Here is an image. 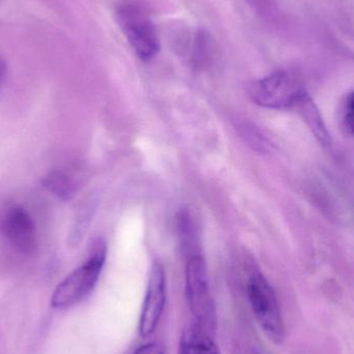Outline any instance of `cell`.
Returning a JSON list of instances; mask_svg holds the SVG:
<instances>
[{
    "label": "cell",
    "instance_id": "30bf717a",
    "mask_svg": "<svg viewBox=\"0 0 354 354\" xmlns=\"http://www.w3.org/2000/svg\"><path fill=\"white\" fill-rule=\"evenodd\" d=\"M44 187L62 200H69L73 197L75 185L72 179L62 171H52L44 178Z\"/></svg>",
    "mask_w": 354,
    "mask_h": 354
},
{
    "label": "cell",
    "instance_id": "ba28073f",
    "mask_svg": "<svg viewBox=\"0 0 354 354\" xmlns=\"http://www.w3.org/2000/svg\"><path fill=\"white\" fill-rule=\"evenodd\" d=\"M179 354H222L211 334L197 324L185 330L181 339Z\"/></svg>",
    "mask_w": 354,
    "mask_h": 354
},
{
    "label": "cell",
    "instance_id": "6da1fadb",
    "mask_svg": "<svg viewBox=\"0 0 354 354\" xmlns=\"http://www.w3.org/2000/svg\"><path fill=\"white\" fill-rule=\"evenodd\" d=\"M116 21L137 57L148 62L160 51V39L147 8L139 0H123L116 10Z\"/></svg>",
    "mask_w": 354,
    "mask_h": 354
},
{
    "label": "cell",
    "instance_id": "8992f818",
    "mask_svg": "<svg viewBox=\"0 0 354 354\" xmlns=\"http://www.w3.org/2000/svg\"><path fill=\"white\" fill-rule=\"evenodd\" d=\"M0 232L19 253L30 254L37 248L35 222L21 206H10L1 212Z\"/></svg>",
    "mask_w": 354,
    "mask_h": 354
},
{
    "label": "cell",
    "instance_id": "52a82bcc",
    "mask_svg": "<svg viewBox=\"0 0 354 354\" xmlns=\"http://www.w3.org/2000/svg\"><path fill=\"white\" fill-rule=\"evenodd\" d=\"M166 301V280L164 268L154 262L139 319V334L143 338L151 336L161 319Z\"/></svg>",
    "mask_w": 354,
    "mask_h": 354
},
{
    "label": "cell",
    "instance_id": "9c48e42d",
    "mask_svg": "<svg viewBox=\"0 0 354 354\" xmlns=\"http://www.w3.org/2000/svg\"><path fill=\"white\" fill-rule=\"evenodd\" d=\"M294 109H297L299 113L301 114V118L311 129L316 138L324 145H328L330 143V135H328V130H326L321 114H320L317 106L315 105L309 93H306L301 97Z\"/></svg>",
    "mask_w": 354,
    "mask_h": 354
},
{
    "label": "cell",
    "instance_id": "3957f363",
    "mask_svg": "<svg viewBox=\"0 0 354 354\" xmlns=\"http://www.w3.org/2000/svg\"><path fill=\"white\" fill-rule=\"evenodd\" d=\"M185 291L195 324L211 334L216 326V310L210 288L206 261L201 255L191 256L185 270Z\"/></svg>",
    "mask_w": 354,
    "mask_h": 354
},
{
    "label": "cell",
    "instance_id": "8fae6325",
    "mask_svg": "<svg viewBox=\"0 0 354 354\" xmlns=\"http://www.w3.org/2000/svg\"><path fill=\"white\" fill-rule=\"evenodd\" d=\"M353 93H349L343 100L339 109V122L343 132L349 136L353 134Z\"/></svg>",
    "mask_w": 354,
    "mask_h": 354
},
{
    "label": "cell",
    "instance_id": "5b68a950",
    "mask_svg": "<svg viewBox=\"0 0 354 354\" xmlns=\"http://www.w3.org/2000/svg\"><path fill=\"white\" fill-rule=\"evenodd\" d=\"M307 93L301 83L284 71L272 73L249 87V97L257 105L267 109H291Z\"/></svg>",
    "mask_w": 354,
    "mask_h": 354
},
{
    "label": "cell",
    "instance_id": "7c38bea8",
    "mask_svg": "<svg viewBox=\"0 0 354 354\" xmlns=\"http://www.w3.org/2000/svg\"><path fill=\"white\" fill-rule=\"evenodd\" d=\"M133 354H166L163 347L158 343H148L135 351Z\"/></svg>",
    "mask_w": 354,
    "mask_h": 354
},
{
    "label": "cell",
    "instance_id": "4fadbf2b",
    "mask_svg": "<svg viewBox=\"0 0 354 354\" xmlns=\"http://www.w3.org/2000/svg\"><path fill=\"white\" fill-rule=\"evenodd\" d=\"M6 66L3 59L0 57V91H1L2 85H3L4 79H6Z\"/></svg>",
    "mask_w": 354,
    "mask_h": 354
},
{
    "label": "cell",
    "instance_id": "277c9868",
    "mask_svg": "<svg viewBox=\"0 0 354 354\" xmlns=\"http://www.w3.org/2000/svg\"><path fill=\"white\" fill-rule=\"evenodd\" d=\"M247 295L254 315L270 341L281 344L285 340L284 320L272 285L261 272L251 274L247 284Z\"/></svg>",
    "mask_w": 354,
    "mask_h": 354
},
{
    "label": "cell",
    "instance_id": "7a4b0ae2",
    "mask_svg": "<svg viewBox=\"0 0 354 354\" xmlns=\"http://www.w3.org/2000/svg\"><path fill=\"white\" fill-rule=\"evenodd\" d=\"M106 260V245L101 239L94 243L89 259L71 272L54 290L51 305L66 309L82 301L95 288Z\"/></svg>",
    "mask_w": 354,
    "mask_h": 354
}]
</instances>
